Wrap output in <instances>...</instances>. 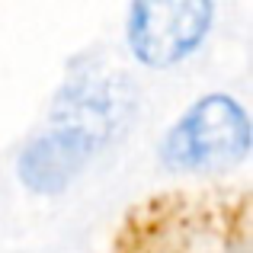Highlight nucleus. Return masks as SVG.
Masks as SVG:
<instances>
[{
  "label": "nucleus",
  "mask_w": 253,
  "mask_h": 253,
  "mask_svg": "<svg viewBox=\"0 0 253 253\" xmlns=\"http://www.w3.org/2000/svg\"><path fill=\"white\" fill-rule=\"evenodd\" d=\"M131 109V86L106 74L96 61H81L58 93L48 125L26 144L19 176L36 192H61L99 148L122 131Z\"/></svg>",
  "instance_id": "1"
},
{
  "label": "nucleus",
  "mask_w": 253,
  "mask_h": 253,
  "mask_svg": "<svg viewBox=\"0 0 253 253\" xmlns=\"http://www.w3.org/2000/svg\"><path fill=\"white\" fill-rule=\"evenodd\" d=\"M250 151L247 112L231 96L211 93L199 99L164 138V164L179 173L224 170Z\"/></svg>",
  "instance_id": "2"
},
{
  "label": "nucleus",
  "mask_w": 253,
  "mask_h": 253,
  "mask_svg": "<svg viewBox=\"0 0 253 253\" xmlns=\"http://www.w3.org/2000/svg\"><path fill=\"white\" fill-rule=\"evenodd\" d=\"M209 23L211 3H199V0L135 3L128 16V45L138 61L151 68H167L202 42Z\"/></svg>",
  "instance_id": "3"
}]
</instances>
